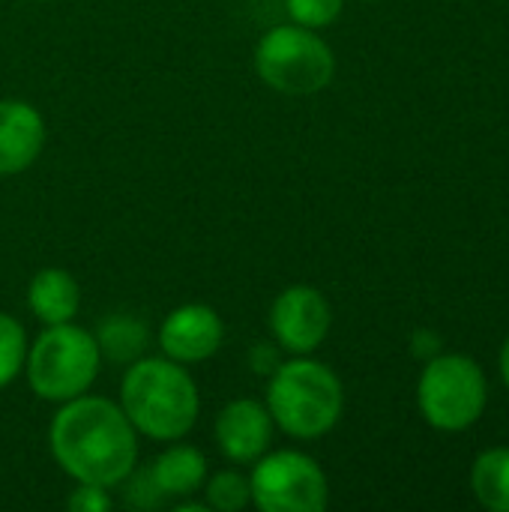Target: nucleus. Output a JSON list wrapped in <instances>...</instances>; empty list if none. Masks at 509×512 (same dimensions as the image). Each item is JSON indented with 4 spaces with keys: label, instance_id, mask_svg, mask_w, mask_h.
<instances>
[{
    "label": "nucleus",
    "instance_id": "nucleus-1",
    "mask_svg": "<svg viewBox=\"0 0 509 512\" xmlns=\"http://www.w3.org/2000/svg\"><path fill=\"white\" fill-rule=\"evenodd\" d=\"M48 450L72 483L120 489L138 468V432L120 402L84 393L57 408Z\"/></svg>",
    "mask_w": 509,
    "mask_h": 512
},
{
    "label": "nucleus",
    "instance_id": "nucleus-2",
    "mask_svg": "<svg viewBox=\"0 0 509 512\" xmlns=\"http://www.w3.org/2000/svg\"><path fill=\"white\" fill-rule=\"evenodd\" d=\"M120 408L138 435L171 444L183 441L201 414V393L189 366L159 357H138L120 378Z\"/></svg>",
    "mask_w": 509,
    "mask_h": 512
},
{
    "label": "nucleus",
    "instance_id": "nucleus-3",
    "mask_svg": "<svg viewBox=\"0 0 509 512\" xmlns=\"http://www.w3.org/2000/svg\"><path fill=\"white\" fill-rule=\"evenodd\" d=\"M264 405L276 429H282L288 438L318 441L342 420L345 390L327 363L306 354L279 363V369L267 378Z\"/></svg>",
    "mask_w": 509,
    "mask_h": 512
},
{
    "label": "nucleus",
    "instance_id": "nucleus-4",
    "mask_svg": "<svg viewBox=\"0 0 509 512\" xmlns=\"http://www.w3.org/2000/svg\"><path fill=\"white\" fill-rule=\"evenodd\" d=\"M102 354L96 336L75 321L42 327V333L27 345V384L36 399L63 405L93 390L99 378Z\"/></svg>",
    "mask_w": 509,
    "mask_h": 512
},
{
    "label": "nucleus",
    "instance_id": "nucleus-5",
    "mask_svg": "<svg viewBox=\"0 0 509 512\" xmlns=\"http://www.w3.org/2000/svg\"><path fill=\"white\" fill-rule=\"evenodd\" d=\"M255 75L276 93L312 96L330 87L336 75V54L324 36L294 21L261 33L255 45Z\"/></svg>",
    "mask_w": 509,
    "mask_h": 512
},
{
    "label": "nucleus",
    "instance_id": "nucleus-6",
    "mask_svg": "<svg viewBox=\"0 0 509 512\" xmlns=\"http://www.w3.org/2000/svg\"><path fill=\"white\" fill-rule=\"evenodd\" d=\"M489 402L486 372L465 354H438L426 360L417 384V405L423 420L438 432L471 429Z\"/></svg>",
    "mask_w": 509,
    "mask_h": 512
},
{
    "label": "nucleus",
    "instance_id": "nucleus-7",
    "mask_svg": "<svg viewBox=\"0 0 509 512\" xmlns=\"http://www.w3.org/2000/svg\"><path fill=\"white\" fill-rule=\"evenodd\" d=\"M249 486L261 512H324L330 504L324 468L300 450H267L252 462Z\"/></svg>",
    "mask_w": 509,
    "mask_h": 512
},
{
    "label": "nucleus",
    "instance_id": "nucleus-8",
    "mask_svg": "<svg viewBox=\"0 0 509 512\" xmlns=\"http://www.w3.org/2000/svg\"><path fill=\"white\" fill-rule=\"evenodd\" d=\"M267 324H270L273 342L285 354L306 357V354H315L330 336L333 309L324 291H318L315 285H288L285 291L276 294Z\"/></svg>",
    "mask_w": 509,
    "mask_h": 512
},
{
    "label": "nucleus",
    "instance_id": "nucleus-9",
    "mask_svg": "<svg viewBox=\"0 0 509 512\" xmlns=\"http://www.w3.org/2000/svg\"><path fill=\"white\" fill-rule=\"evenodd\" d=\"M156 342L168 360L195 366V363H204L219 354V348L225 342V324L213 306L183 303L162 318Z\"/></svg>",
    "mask_w": 509,
    "mask_h": 512
},
{
    "label": "nucleus",
    "instance_id": "nucleus-10",
    "mask_svg": "<svg viewBox=\"0 0 509 512\" xmlns=\"http://www.w3.org/2000/svg\"><path fill=\"white\" fill-rule=\"evenodd\" d=\"M276 423L261 399H231L213 423V441L231 465H252L273 447Z\"/></svg>",
    "mask_w": 509,
    "mask_h": 512
},
{
    "label": "nucleus",
    "instance_id": "nucleus-11",
    "mask_svg": "<svg viewBox=\"0 0 509 512\" xmlns=\"http://www.w3.org/2000/svg\"><path fill=\"white\" fill-rule=\"evenodd\" d=\"M45 117L27 99H0V177L27 171L45 150Z\"/></svg>",
    "mask_w": 509,
    "mask_h": 512
},
{
    "label": "nucleus",
    "instance_id": "nucleus-12",
    "mask_svg": "<svg viewBox=\"0 0 509 512\" xmlns=\"http://www.w3.org/2000/svg\"><path fill=\"white\" fill-rule=\"evenodd\" d=\"M210 474L207 456L195 444L171 441L150 465V477L165 501L195 498Z\"/></svg>",
    "mask_w": 509,
    "mask_h": 512
},
{
    "label": "nucleus",
    "instance_id": "nucleus-13",
    "mask_svg": "<svg viewBox=\"0 0 509 512\" xmlns=\"http://www.w3.org/2000/svg\"><path fill=\"white\" fill-rule=\"evenodd\" d=\"M27 306L42 327L69 324L81 309V288L63 267H42L27 282Z\"/></svg>",
    "mask_w": 509,
    "mask_h": 512
},
{
    "label": "nucleus",
    "instance_id": "nucleus-14",
    "mask_svg": "<svg viewBox=\"0 0 509 512\" xmlns=\"http://www.w3.org/2000/svg\"><path fill=\"white\" fill-rule=\"evenodd\" d=\"M93 336H96V345H99L102 360L126 363V366L132 360L144 357V348L150 342L147 324L141 318L129 315V312H117V315L102 318V324H99V330Z\"/></svg>",
    "mask_w": 509,
    "mask_h": 512
},
{
    "label": "nucleus",
    "instance_id": "nucleus-15",
    "mask_svg": "<svg viewBox=\"0 0 509 512\" xmlns=\"http://www.w3.org/2000/svg\"><path fill=\"white\" fill-rule=\"evenodd\" d=\"M471 489L492 512H509V447H492L471 468Z\"/></svg>",
    "mask_w": 509,
    "mask_h": 512
},
{
    "label": "nucleus",
    "instance_id": "nucleus-16",
    "mask_svg": "<svg viewBox=\"0 0 509 512\" xmlns=\"http://www.w3.org/2000/svg\"><path fill=\"white\" fill-rule=\"evenodd\" d=\"M204 504L213 512H243L252 507V486H249V474L237 471V468H225L219 474H207L204 486H201Z\"/></svg>",
    "mask_w": 509,
    "mask_h": 512
},
{
    "label": "nucleus",
    "instance_id": "nucleus-17",
    "mask_svg": "<svg viewBox=\"0 0 509 512\" xmlns=\"http://www.w3.org/2000/svg\"><path fill=\"white\" fill-rule=\"evenodd\" d=\"M27 360V330L18 318L0 312V390L9 387Z\"/></svg>",
    "mask_w": 509,
    "mask_h": 512
},
{
    "label": "nucleus",
    "instance_id": "nucleus-18",
    "mask_svg": "<svg viewBox=\"0 0 509 512\" xmlns=\"http://www.w3.org/2000/svg\"><path fill=\"white\" fill-rule=\"evenodd\" d=\"M285 9L294 24L321 30V27H330L342 15L345 0H285Z\"/></svg>",
    "mask_w": 509,
    "mask_h": 512
},
{
    "label": "nucleus",
    "instance_id": "nucleus-19",
    "mask_svg": "<svg viewBox=\"0 0 509 512\" xmlns=\"http://www.w3.org/2000/svg\"><path fill=\"white\" fill-rule=\"evenodd\" d=\"M120 486L126 489V504H129L132 510H156L159 504H165L162 492L156 489V483H153V477H150V468H147V471H138V468H135Z\"/></svg>",
    "mask_w": 509,
    "mask_h": 512
},
{
    "label": "nucleus",
    "instance_id": "nucleus-20",
    "mask_svg": "<svg viewBox=\"0 0 509 512\" xmlns=\"http://www.w3.org/2000/svg\"><path fill=\"white\" fill-rule=\"evenodd\" d=\"M66 507L72 512H108L114 507V498H111V489L75 483V489L66 498Z\"/></svg>",
    "mask_w": 509,
    "mask_h": 512
},
{
    "label": "nucleus",
    "instance_id": "nucleus-21",
    "mask_svg": "<svg viewBox=\"0 0 509 512\" xmlns=\"http://www.w3.org/2000/svg\"><path fill=\"white\" fill-rule=\"evenodd\" d=\"M279 351H282V348H279L276 342H255L252 351H249V366H252V372L261 375V378H270V375L279 369V363H282V354H279Z\"/></svg>",
    "mask_w": 509,
    "mask_h": 512
},
{
    "label": "nucleus",
    "instance_id": "nucleus-22",
    "mask_svg": "<svg viewBox=\"0 0 509 512\" xmlns=\"http://www.w3.org/2000/svg\"><path fill=\"white\" fill-rule=\"evenodd\" d=\"M411 354L417 357V360H432V357H438L441 354V336L435 333V330H414V336H411Z\"/></svg>",
    "mask_w": 509,
    "mask_h": 512
},
{
    "label": "nucleus",
    "instance_id": "nucleus-23",
    "mask_svg": "<svg viewBox=\"0 0 509 512\" xmlns=\"http://www.w3.org/2000/svg\"><path fill=\"white\" fill-rule=\"evenodd\" d=\"M501 378H504V384H507L509 390V339L504 342V348H501Z\"/></svg>",
    "mask_w": 509,
    "mask_h": 512
},
{
    "label": "nucleus",
    "instance_id": "nucleus-24",
    "mask_svg": "<svg viewBox=\"0 0 509 512\" xmlns=\"http://www.w3.org/2000/svg\"><path fill=\"white\" fill-rule=\"evenodd\" d=\"M33 3H45V0H33Z\"/></svg>",
    "mask_w": 509,
    "mask_h": 512
}]
</instances>
